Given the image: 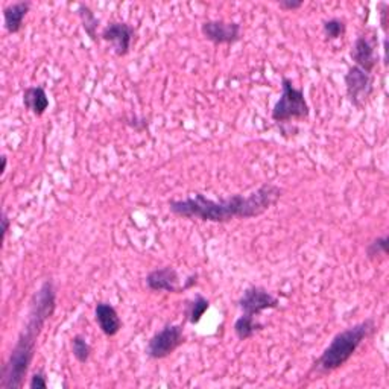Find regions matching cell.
Returning a JSON list of instances; mask_svg holds the SVG:
<instances>
[{"instance_id":"cell-16","label":"cell","mask_w":389,"mask_h":389,"mask_svg":"<svg viewBox=\"0 0 389 389\" xmlns=\"http://www.w3.org/2000/svg\"><path fill=\"white\" fill-rule=\"evenodd\" d=\"M210 309V301L203 297L201 293H196L195 298L186 303V320L191 324H198L203 320L206 312Z\"/></svg>"},{"instance_id":"cell-26","label":"cell","mask_w":389,"mask_h":389,"mask_svg":"<svg viewBox=\"0 0 389 389\" xmlns=\"http://www.w3.org/2000/svg\"><path fill=\"white\" fill-rule=\"evenodd\" d=\"M6 163H8L6 156H2V173H5V171H6Z\"/></svg>"},{"instance_id":"cell-2","label":"cell","mask_w":389,"mask_h":389,"mask_svg":"<svg viewBox=\"0 0 389 389\" xmlns=\"http://www.w3.org/2000/svg\"><path fill=\"white\" fill-rule=\"evenodd\" d=\"M56 309V289L54 281L47 278L40 289L34 293L31 309L28 313V323L23 327L17 343L11 351L8 360L2 368V380L0 388L19 389L25 383V377L29 371L31 363L37 348V339L46 323L51 320Z\"/></svg>"},{"instance_id":"cell-24","label":"cell","mask_w":389,"mask_h":389,"mask_svg":"<svg viewBox=\"0 0 389 389\" xmlns=\"http://www.w3.org/2000/svg\"><path fill=\"white\" fill-rule=\"evenodd\" d=\"M0 221H2V239L5 241V239H6V234H8V231H9V226H11V219L8 218L6 211H4V213H2V219H0Z\"/></svg>"},{"instance_id":"cell-1","label":"cell","mask_w":389,"mask_h":389,"mask_svg":"<svg viewBox=\"0 0 389 389\" xmlns=\"http://www.w3.org/2000/svg\"><path fill=\"white\" fill-rule=\"evenodd\" d=\"M283 191L276 186L266 183L250 195H233L221 201L206 198L203 193L186 199H176L169 203V210L175 216L186 219H199L204 222L226 223L236 218L250 219L263 215L281 198Z\"/></svg>"},{"instance_id":"cell-19","label":"cell","mask_w":389,"mask_h":389,"mask_svg":"<svg viewBox=\"0 0 389 389\" xmlns=\"http://www.w3.org/2000/svg\"><path fill=\"white\" fill-rule=\"evenodd\" d=\"M72 355L79 363H87L91 356V345L82 335H75L72 338Z\"/></svg>"},{"instance_id":"cell-20","label":"cell","mask_w":389,"mask_h":389,"mask_svg":"<svg viewBox=\"0 0 389 389\" xmlns=\"http://www.w3.org/2000/svg\"><path fill=\"white\" fill-rule=\"evenodd\" d=\"M388 246H389V238L388 236H382V238L374 239L371 243L367 246V257L370 261H375L380 256H388Z\"/></svg>"},{"instance_id":"cell-8","label":"cell","mask_w":389,"mask_h":389,"mask_svg":"<svg viewBox=\"0 0 389 389\" xmlns=\"http://www.w3.org/2000/svg\"><path fill=\"white\" fill-rule=\"evenodd\" d=\"M204 39L216 46L234 44L242 39V28L238 21L226 20H207L201 25Z\"/></svg>"},{"instance_id":"cell-17","label":"cell","mask_w":389,"mask_h":389,"mask_svg":"<svg viewBox=\"0 0 389 389\" xmlns=\"http://www.w3.org/2000/svg\"><path fill=\"white\" fill-rule=\"evenodd\" d=\"M76 13L81 19V23H82V28H84L86 34L89 35V37L93 40V41H98L99 37H98V26H99V20L98 17L94 16V13L91 11L90 6L81 4L78 5V9Z\"/></svg>"},{"instance_id":"cell-11","label":"cell","mask_w":389,"mask_h":389,"mask_svg":"<svg viewBox=\"0 0 389 389\" xmlns=\"http://www.w3.org/2000/svg\"><path fill=\"white\" fill-rule=\"evenodd\" d=\"M350 56L355 61V66L368 74H373V70L379 64V55L375 54V46L367 35H360L356 39L351 47Z\"/></svg>"},{"instance_id":"cell-15","label":"cell","mask_w":389,"mask_h":389,"mask_svg":"<svg viewBox=\"0 0 389 389\" xmlns=\"http://www.w3.org/2000/svg\"><path fill=\"white\" fill-rule=\"evenodd\" d=\"M262 328H263V324L258 323L254 316H248L243 313L234 323V333L239 340H246L253 338L257 332H261Z\"/></svg>"},{"instance_id":"cell-18","label":"cell","mask_w":389,"mask_h":389,"mask_svg":"<svg viewBox=\"0 0 389 389\" xmlns=\"http://www.w3.org/2000/svg\"><path fill=\"white\" fill-rule=\"evenodd\" d=\"M323 32L328 41H333V40L344 37L345 32H347V25H345V21L340 20V19H336V17L328 19L323 23Z\"/></svg>"},{"instance_id":"cell-6","label":"cell","mask_w":389,"mask_h":389,"mask_svg":"<svg viewBox=\"0 0 389 389\" xmlns=\"http://www.w3.org/2000/svg\"><path fill=\"white\" fill-rule=\"evenodd\" d=\"M345 91L348 101L355 105L356 108H363L365 103L371 98L374 91V76L373 74L365 72L358 66L348 69V72L344 76Z\"/></svg>"},{"instance_id":"cell-3","label":"cell","mask_w":389,"mask_h":389,"mask_svg":"<svg viewBox=\"0 0 389 389\" xmlns=\"http://www.w3.org/2000/svg\"><path fill=\"white\" fill-rule=\"evenodd\" d=\"M375 332V321L367 318L355 325H351L343 332H339L330 345L323 351V355L313 363L312 371L318 374H327L336 371L353 358L358 348Z\"/></svg>"},{"instance_id":"cell-5","label":"cell","mask_w":389,"mask_h":389,"mask_svg":"<svg viewBox=\"0 0 389 389\" xmlns=\"http://www.w3.org/2000/svg\"><path fill=\"white\" fill-rule=\"evenodd\" d=\"M184 344V330L183 325L168 324L152 336L146 347V355L151 359H164L171 356L175 350H178Z\"/></svg>"},{"instance_id":"cell-21","label":"cell","mask_w":389,"mask_h":389,"mask_svg":"<svg viewBox=\"0 0 389 389\" xmlns=\"http://www.w3.org/2000/svg\"><path fill=\"white\" fill-rule=\"evenodd\" d=\"M29 388L31 389H46L47 388L46 374L43 371H39V373L32 374L31 380H29Z\"/></svg>"},{"instance_id":"cell-22","label":"cell","mask_w":389,"mask_h":389,"mask_svg":"<svg viewBox=\"0 0 389 389\" xmlns=\"http://www.w3.org/2000/svg\"><path fill=\"white\" fill-rule=\"evenodd\" d=\"M377 11H379V17H380V28L385 32V35L388 34V14H389V5L386 2H380L377 5Z\"/></svg>"},{"instance_id":"cell-25","label":"cell","mask_w":389,"mask_h":389,"mask_svg":"<svg viewBox=\"0 0 389 389\" xmlns=\"http://www.w3.org/2000/svg\"><path fill=\"white\" fill-rule=\"evenodd\" d=\"M198 283V274H192L188 276L187 280H184V285H183V291H188L192 289L195 285Z\"/></svg>"},{"instance_id":"cell-14","label":"cell","mask_w":389,"mask_h":389,"mask_svg":"<svg viewBox=\"0 0 389 389\" xmlns=\"http://www.w3.org/2000/svg\"><path fill=\"white\" fill-rule=\"evenodd\" d=\"M23 105L35 116H43L47 110H49V96L41 86L28 87L23 91Z\"/></svg>"},{"instance_id":"cell-12","label":"cell","mask_w":389,"mask_h":389,"mask_svg":"<svg viewBox=\"0 0 389 389\" xmlns=\"http://www.w3.org/2000/svg\"><path fill=\"white\" fill-rule=\"evenodd\" d=\"M94 318H96V323L105 336L113 338L121 332L122 320L114 305L110 303H98L94 308Z\"/></svg>"},{"instance_id":"cell-7","label":"cell","mask_w":389,"mask_h":389,"mask_svg":"<svg viewBox=\"0 0 389 389\" xmlns=\"http://www.w3.org/2000/svg\"><path fill=\"white\" fill-rule=\"evenodd\" d=\"M278 304H280L278 298L262 286H251L248 289H245L242 297L238 301V305L241 308L242 313L254 318L265 310L277 309Z\"/></svg>"},{"instance_id":"cell-10","label":"cell","mask_w":389,"mask_h":389,"mask_svg":"<svg viewBox=\"0 0 389 389\" xmlns=\"http://www.w3.org/2000/svg\"><path fill=\"white\" fill-rule=\"evenodd\" d=\"M180 277L176 269L172 266H164L151 271L146 276V286L154 292H168V293H180L183 288L178 286Z\"/></svg>"},{"instance_id":"cell-9","label":"cell","mask_w":389,"mask_h":389,"mask_svg":"<svg viewBox=\"0 0 389 389\" xmlns=\"http://www.w3.org/2000/svg\"><path fill=\"white\" fill-rule=\"evenodd\" d=\"M134 28L123 21H113L101 32V39L113 44V51L117 56L128 55L134 39Z\"/></svg>"},{"instance_id":"cell-23","label":"cell","mask_w":389,"mask_h":389,"mask_svg":"<svg viewBox=\"0 0 389 389\" xmlns=\"http://www.w3.org/2000/svg\"><path fill=\"white\" fill-rule=\"evenodd\" d=\"M304 5L303 0H280L278 6L285 11H297Z\"/></svg>"},{"instance_id":"cell-4","label":"cell","mask_w":389,"mask_h":389,"mask_svg":"<svg viewBox=\"0 0 389 389\" xmlns=\"http://www.w3.org/2000/svg\"><path fill=\"white\" fill-rule=\"evenodd\" d=\"M310 114V107L305 101L304 91L293 86L292 79L281 78V96L276 102L271 117L277 123H288L291 121H305Z\"/></svg>"},{"instance_id":"cell-13","label":"cell","mask_w":389,"mask_h":389,"mask_svg":"<svg viewBox=\"0 0 389 389\" xmlns=\"http://www.w3.org/2000/svg\"><path fill=\"white\" fill-rule=\"evenodd\" d=\"M31 9V2H16L4 9V26L9 34H19Z\"/></svg>"}]
</instances>
